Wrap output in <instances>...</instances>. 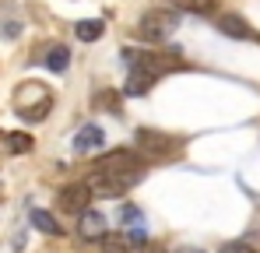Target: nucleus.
Instances as JSON below:
<instances>
[{
    "label": "nucleus",
    "instance_id": "nucleus-9",
    "mask_svg": "<svg viewBox=\"0 0 260 253\" xmlns=\"http://www.w3.org/2000/svg\"><path fill=\"white\" fill-rule=\"evenodd\" d=\"M43 64L49 67V71H56V74L67 71V64H71V49H67V46H49L46 56H43Z\"/></svg>",
    "mask_w": 260,
    "mask_h": 253
},
{
    "label": "nucleus",
    "instance_id": "nucleus-2",
    "mask_svg": "<svg viewBox=\"0 0 260 253\" xmlns=\"http://www.w3.org/2000/svg\"><path fill=\"white\" fill-rule=\"evenodd\" d=\"M176 28H179V14L169 11V7H155V11H148V14H141V21H137V36L148 39V42L173 39Z\"/></svg>",
    "mask_w": 260,
    "mask_h": 253
},
{
    "label": "nucleus",
    "instance_id": "nucleus-1",
    "mask_svg": "<svg viewBox=\"0 0 260 253\" xmlns=\"http://www.w3.org/2000/svg\"><path fill=\"white\" fill-rule=\"evenodd\" d=\"M141 179H144V166L130 169V172H91L85 183L91 190V197H120L130 186H137Z\"/></svg>",
    "mask_w": 260,
    "mask_h": 253
},
{
    "label": "nucleus",
    "instance_id": "nucleus-7",
    "mask_svg": "<svg viewBox=\"0 0 260 253\" xmlns=\"http://www.w3.org/2000/svg\"><path fill=\"white\" fill-rule=\"evenodd\" d=\"M78 232H81V239H99V243L109 236V232H106V218H102L99 211H91V208L78 218Z\"/></svg>",
    "mask_w": 260,
    "mask_h": 253
},
{
    "label": "nucleus",
    "instance_id": "nucleus-4",
    "mask_svg": "<svg viewBox=\"0 0 260 253\" xmlns=\"http://www.w3.org/2000/svg\"><path fill=\"white\" fill-rule=\"evenodd\" d=\"M130 169H141V159L127 151V148H116V151H106L99 162H95V172H130Z\"/></svg>",
    "mask_w": 260,
    "mask_h": 253
},
{
    "label": "nucleus",
    "instance_id": "nucleus-14",
    "mask_svg": "<svg viewBox=\"0 0 260 253\" xmlns=\"http://www.w3.org/2000/svg\"><path fill=\"white\" fill-rule=\"evenodd\" d=\"M173 7L193 11V14H208V11H215V0H173Z\"/></svg>",
    "mask_w": 260,
    "mask_h": 253
},
{
    "label": "nucleus",
    "instance_id": "nucleus-6",
    "mask_svg": "<svg viewBox=\"0 0 260 253\" xmlns=\"http://www.w3.org/2000/svg\"><path fill=\"white\" fill-rule=\"evenodd\" d=\"M102 141H106L102 126H99V123H85L81 130H78V137H74V151H78V155L99 151V148H102Z\"/></svg>",
    "mask_w": 260,
    "mask_h": 253
},
{
    "label": "nucleus",
    "instance_id": "nucleus-17",
    "mask_svg": "<svg viewBox=\"0 0 260 253\" xmlns=\"http://www.w3.org/2000/svg\"><path fill=\"white\" fill-rule=\"evenodd\" d=\"M120 222H123V225H141V222H144V214L134 208V204H123V208H120Z\"/></svg>",
    "mask_w": 260,
    "mask_h": 253
},
{
    "label": "nucleus",
    "instance_id": "nucleus-15",
    "mask_svg": "<svg viewBox=\"0 0 260 253\" xmlns=\"http://www.w3.org/2000/svg\"><path fill=\"white\" fill-rule=\"evenodd\" d=\"M102 253H130V239L127 236H106L102 239Z\"/></svg>",
    "mask_w": 260,
    "mask_h": 253
},
{
    "label": "nucleus",
    "instance_id": "nucleus-8",
    "mask_svg": "<svg viewBox=\"0 0 260 253\" xmlns=\"http://www.w3.org/2000/svg\"><path fill=\"white\" fill-rule=\"evenodd\" d=\"M218 32L229 36V39H257V32H253L239 14H221V18H218Z\"/></svg>",
    "mask_w": 260,
    "mask_h": 253
},
{
    "label": "nucleus",
    "instance_id": "nucleus-16",
    "mask_svg": "<svg viewBox=\"0 0 260 253\" xmlns=\"http://www.w3.org/2000/svg\"><path fill=\"white\" fill-rule=\"evenodd\" d=\"M127 239H130V246H144V243H148V229H144V222H141V225H130Z\"/></svg>",
    "mask_w": 260,
    "mask_h": 253
},
{
    "label": "nucleus",
    "instance_id": "nucleus-12",
    "mask_svg": "<svg viewBox=\"0 0 260 253\" xmlns=\"http://www.w3.org/2000/svg\"><path fill=\"white\" fill-rule=\"evenodd\" d=\"M78 39L81 42H95V39H102V32H106V25L99 21V18H91V21H78Z\"/></svg>",
    "mask_w": 260,
    "mask_h": 253
},
{
    "label": "nucleus",
    "instance_id": "nucleus-13",
    "mask_svg": "<svg viewBox=\"0 0 260 253\" xmlns=\"http://www.w3.org/2000/svg\"><path fill=\"white\" fill-rule=\"evenodd\" d=\"M151 84H155V78H148V74H141V71H130L127 78V95H144V91H151Z\"/></svg>",
    "mask_w": 260,
    "mask_h": 253
},
{
    "label": "nucleus",
    "instance_id": "nucleus-11",
    "mask_svg": "<svg viewBox=\"0 0 260 253\" xmlns=\"http://www.w3.org/2000/svg\"><path fill=\"white\" fill-rule=\"evenodd\" d=\"M4 141H7V151H14V155H28V151L36 148L32 134H21V130H14V134H4Z\"/></svg>",
    "mask_w": 260,
    "mask_h": 253
},
{
    "label": "nucleus",
    "instance_id": "nucleus-19",
    "mask_svg": "<svg viewBox=\"0 0 260 253\" xmlns=\"http://www.w3.org/2000/svg\"><path fill=\"white\" fill-rule=\"evenodd\" d=\"M151 253H166V250H151Z\"/></svg>",
    "mask_w": 260,
    "mask_h": 253
},
{
    "label": "nucleus",
    "instance_id": "nucleus-3",
    "mask_svg": "<svg viewBox=\"0 0 260 253\" xmlns=\"http://www.w3.org/2000/svg\"><path fill=\"white\" fill-rule=\"evenodd\" d=\"M137 151L141 155H148V159H169L176 151V141L169 134H162V130H148V126H141L137 130Z\"/></svg>",
    "mask_w": 260,
    "mask_h": 253
},
{
    "label": "nucleus",
    "instance_id": "nucleus-18",
    "mask_svg": "<svg viewBox=\"0 0 260 253\" xmlns=\"http://www.w3.org/2000/svg\"><path fill=\"white\" fill-rule=\"evenodd\" d=\"M221 253H253L246 243H229V246H221Z\"/></svg>",
    "mask_w": 260,
    "mask_h": 253
},
{
    "label": "nucleus",
    "instance_id": "nucleus-10",
    "mask_svg": "<svg viewBox=\"0 0 260 253\" xmlns=\"http://www.w3.org/2000/svg\"><path fill=\"white\" fill-rule=\"evenodd\" d=\"M32 225H36L39 232H46V236H63V225H60L49 211H39V208H36V211H32Z\"/></svg>",
    "mask_w": 260,
    "mask_h": 253
},
{
    "label": "nucleus",
    "instance_id": "nucleus-5",
    "mask_svg": "<svg viewBox=\"0 0 260 253\" xmlns=\"http://www.w3.org/2000/svg\"><path fill=\"white\" fill-rule=\"evenodd\" d=\"M88 201H91V190H88V183H71V186H63L60 190V208L67 211V214H85L88 211Z\"/></svg>",
    "mask_w": 260,
    "mask_h": 253
}]
</instances>
